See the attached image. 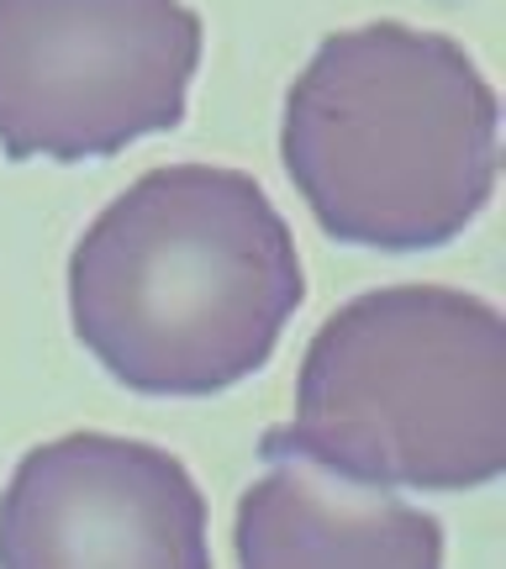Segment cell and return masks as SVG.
<instances>
[{"label":"cell","mask_w":506,"mask_h":569,"mask_svg":"<svg viewBox=\"0 0 506 569\" xmlns=\"http://www.w3.org/2000/svg\"><path fill=\"white\" fill-rule=\"evenodd\" d=\"M264 453H301L380 490L490 486L506 469L502 311L448 284L354 296L306 343L296 417Z\"/></svg>","instance_id":"obj_3"},{"label":"cell","mask_w":506,"mask_h":569,"mask_svg":"<svg viewBox=\"0 0 506 569\" xmlns=\"http://www.w3.org/2000/svg\"><path fill=\"white\" fill-rule=\"evenodd\" d=\"M502 106L448 32L365 21L317 42L285 96L280 159L327 238L427 253L496 190Z\"/></svg>","instance_id":"obj_2"},{"label":"cell","mask_w":506,"mask_h":569,"mask_svg":"<svg viewBox=\"0 0 506 569\" xmlns=\"http://www.w3.org/2000/svg\"><path fill=\"white\" fill-rule=\"evenodd\" d=\"M0 569H211L206 496L169 448L63 432L0 490Z\"/></svg>","instance_id":"obj_5"},{"label":"cell","mask_w":506,"mask_h":569,"mask_svg":"<svg viewBox=\"0 0 506 569\" xmlns=\"http://www.w3.org/2000/svg\"><path fill=\"white\" fill-rule=\"evenodd\" d=\"M306 301L296 238L244 169H148L85 227L69 317L138 396H217L254 380Z\"/></svg>","instance_id":"obj_1"},{"label":"cell","mask_w":506,"mask_h":569,"mask_svg":"<svg viewBox=\"0 0 506 569\" xmlns=\"http://www.w3.org/2000/svg\"><path fill=\"white\" fill-rule=\"evenodd\" d=\"M244 490L238 569H444V522L380 486H354L301 453H264Z\"/></svg>","instance_id":"obj_6"},{"label":"cell","mask_w":506,"mask_h":569,"mask_svg":"<svg viewBox=\"0 0 506 569\" xmlns=\"http://www.w3.org/2000/svg\"><path fill=\"white\" fill-rule=\"evenodd\" d=\"M196 69L185 0H0V153L85 163L175 132Z\"/></svg>","instance_id":"obj_4"}]
</instances>
